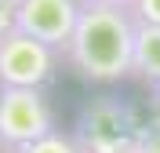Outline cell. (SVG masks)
Segmentation results:
<instances>
[{
  "instance_id": "obj_10",
  "label": "cell",
  "mask_w": 160,
  "mask_h": 153,
  "mask_svg": "<svg viewBox=\"0 0 160 153\" xmlns=\"http://www.w3.org/2000/svg\"><path fill=\"white\" fill-rule=\"evenodd\" d=\"M15 33V0H0V37Z\"/></svg>"
},
{
  "instance_id": "obj_11",
  "label": "cell",
  "mask_w": 160,
  "mask_h": 153,
  "mask_svg": "<svg viewBox=\"0 0 160 153\" xmlns=\"http://www.w3.org/2000/svg\"><path fill=\"white\" fill-rule=\"evenodd\" d=\"M80 4H106V8H124V11H131L135 0H80Z\"/></svg>"
},
{
  "instance_id": "obj_7",
  "label": "cell",
  "mask_w": 160,
  "mask_h": 153,
  "mask_svg": "<svg viewBox=\"0 0 160 153\" xmlns=\"http://www.w3.org/2000/svg\"><path fill=\"white\" fill-rule=\"evenodd\" d=\"M8 153H80V150H77V142H73V135L51 131V135H44V139H37V142L18 146V150H8Z\"/></svg>"
},
{
  "instance_id": "obj_8",
  "label": "cell",
  "mask_w": 160,
  "mask_h": 153,
  "mask_svg": "<svg viewBox=\"0 0 160 153\" xmlns=\"http://www.w3.org/2000/svg\"><path fill=\"white\" fill-rule=\"evenodd\" d=\"M131 153H160V113L153 117V120H146V124L138 128Z\"/></svg>"
},
{
  "instance_id": "obj_3",
  "label": "cell",
  "mask_w": 160,
  "mask_h": 153,
  "mask_svg": "<svg viewBox=\"0 0 160 153\" xmlns=\"http://www.w3.org/2000/svg\"><path fill=\"white\" fill-rule=\"evenodd\" d=\"M55 131V113L40 88H0V142L8 150L29 146Z\"/></svg>"
},
{
  "instance_id": "obj_12",
  "label": "cell",
  "mask_w": 160,
  "mask_h": 153,
  "mask_svg": "<svg viewBox=\"0 0 160 153\" xmlns=\"http://www.w3.org/2000/svg\"><path fill=\"white\" fill-rule=\"evenodd\" d=\"M153 110L160 113V84H153Z\"/></svg>"
},
{
  "instance_id": "obj_4",
  "label": "cell",
  "mask_w": 160,
  "mask_h": 153,
  "mask_svg": "<svg viewBox=\"0 0 160 153\" xmlns=\"http://www.w3.org/2000/svg\"><path fill=\"white\" fill-rule=\"evenodd\" d=\"M80 18V0H15V29L48 44L51 51H66Z\"/></svg>"
},
{
  "instance_id": "obj_9",
  "label": "cell",
  "mask_w": 160,
  "mask_h": 153,
  "mask_svg": "<svg viewBox=\"0 0 160 153\" xmlns=\"http://www.w3.org/2000/svg\"><path fill=\"white\" fill-rule=\"evenodd\" d=\"M131 18L138 26H160V0H135L131 4Z\"/></svg>"
},
{
  "instance_id": "obj_6",
  "label": "cell",
  "mask_w": 160,
  "mask_h": 153,
  "mask_svg": "<svg viewBox=\"0 0 160 153\" xmlns=\"http://www.w3.org/2000/svg\"><path fill=\"white\" fill-rule=\"evenodd\" d=\"M131 73L153 84H160V26H135V55H131Z\"/></svg>"
},
{
  "instance_id": "obj_1",
  "label": "cell",
  "mask_w": 160,
  "mask_h": 153,
  "mask_svg": "<svg viewBox=\"0 0 160 153\" xmlns=\"http://www.w3.org/2000/svg\"><path fill=\"white\" fill-rule=\"evenodd\" d=\"M135 26L131 11L106 4H80V18L66 44V62L77 77L95 84H113L131 73L135 55Z\"/></svg>"
},
{
  "instance_id": "obj_5",
  "label": "cell",
  "mask_w": 160,
  "mask_h": 153,
  "mask_svg": "<svg viewBox=\"0 0 160 153\" xmlns=\"http://www.w3.org/2000/svg\"><path fill=\"white\" fill-rule=\"evenodd\" d=\"M55 73V51L26 33L0 37V88H44Z\"/></svg>"
},
{
  "instance_id": "obj_2",
  "label": "cell",
  "mask_w": 160,
  "mask_h": 153,
  "mask_svg": "<svg viewBox=\"0 0 160 153\" xmlns=\"http://www.w3.org/2000/svg\"><path fill=\"white\" fill-rule=\"evenodd\" d=\"M138 128L142 120L128 102L113 99V95H98L80 110L73 142L80 153H131Z\"/></svg>"
}]
</instances>
